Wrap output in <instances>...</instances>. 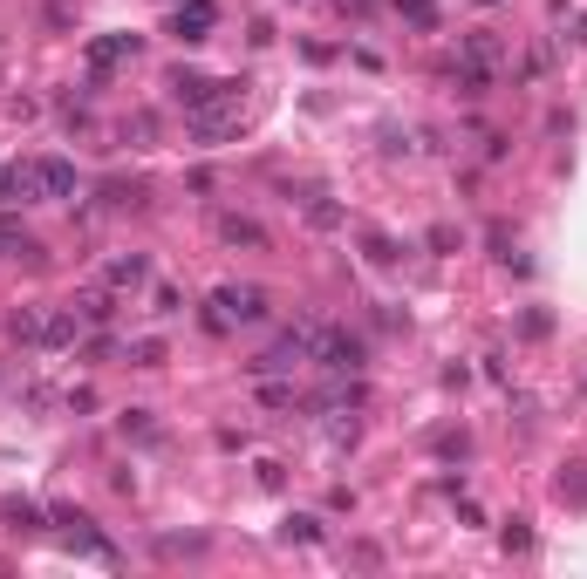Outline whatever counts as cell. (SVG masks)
Listing matches in <instances>:
<instances>
[{
	"instance_id": "obj_1",
	"label": "cell",
	"mask_w": 587,
	"mask_h": 579,
	"mask_svg": "<svg viewBox=\"0 0 587 579\" xmlns=\"http://www.w3.org/2000/svg\"><path fill=\"white\" fill-rule=\"evenodd\" d=\"M219 314H212V327H226V320H253L260 314V287H219Z\"/></svg>"
},
{
	"instance_id": "obj_2",
	"label": "cell",
	"mask_w": 587,
	"mask_h": 579,
	"mask_svg": "<svg viewBox=\"0 0 587 579\" xmlns=\"http://www.w3.org/2000/svg\"><path fill=\"white\" fill-rule=\"evenodd\" d=\"M321 362H328V368H362V341H349V335H321Z\"/></svg>"
},
{
	"instance_id": "obj_3",
	"label": "cell",
	"mask_w": 587,
	"mask_h": 579,
	"mask_svg": "<svg viewBox=\"0 0 587 579\" xmlns=\"http://www.w3.org/2000/svg\"><path fill=\"white\" fill-rule=\"evenodd\" d=\"M171 96H178L185 109H205V103L219 96V82H205V76H178V82H171Z\"/></svg>"
},
{
	"instance_id": "obj_4",
	"label": "cell",
	"mask_w": 587,
	"mask_h": 579,
	"mask_svg": "<svg viewBox=\"0 0 587 579\" xmlns=\"http://www.w3.org/2000/svg\"><path fill=\"white\" fill-rule=\"evenodd\" d=\"M34 170H42V191H48V198H69V191H76V170L55 164V157H48V164H34Z\"/></svg>"
},
{
	"instance_id": "obj_5",
	"label": "cell",
	"mask_w": 587,
	"mask_h": 579,
	"mask_svg": "<svg viewBox=\"0 0 587 579\" xmlns=\"http://www.w3.org/2000/svg\"><path fill=\"white\" fill-rule=\"evenodd\" d=\"M219 232H226L232 245H266V232L253 225V218H226V225H219Z\"/></svg>"
},
{
	"instance_id": "obj_6",
	"label": "cell",
	"mask_w": 587,
	"mask_h": 579,
	"mask_svg": "<svg viewBox=\"0 0 587 579\" xmlns=\"http://www.w3.org/2000/svg\"><path fill=\"white\" fill-rule=\"evenodd\" d=\"M109 280H116V287H137V280H144V260H137V253H130V260H116V266H109Z\"/></svg>"
},
{
	"instance_id": "obj_7",
	"label": "cell",
	"mask_w": 587,
	"mask_h": 579,
	"mask_svg": "<svg viewBox=\"0 0 587 579\" xmlns=\"http://www.w3.org/2000/svg\"><path fill=\"white\" fill-rule=\"evenodd\" d=\"M7 525H14V532H34V525H42V511H34V504H7Z\"/></svg>"
},
{
	"instance_id": "obj_8",
	"label": "cell",
	"mask_w": 587,
	"mask_h": 579,
	"mask_svg": "<svg viewBox=\"0 0 587 579\" xmlns=\"http://www.w3.org/2000/svg\"><path fill=\"white\" fill-rule=\"evenodd\" d=\"M287 538H301V546H314V538H321V525H314V519H287Z\"/></svg>"
},
{
	"instance_id": "obj_9",
	"label": "cell",
	"mask_w": 587,
	"mask_h": 579,
	"mask_svg": "<svg viewBox=\"0 0 587 579\" xmlns=\"http://www.w3.org/2000/svg\"><path fill=\"white\" fill-rule=\"evenodd\" d=\"M403 14L417 21V28H431V0H403Z\"/></svg>"
}]
</instances>
